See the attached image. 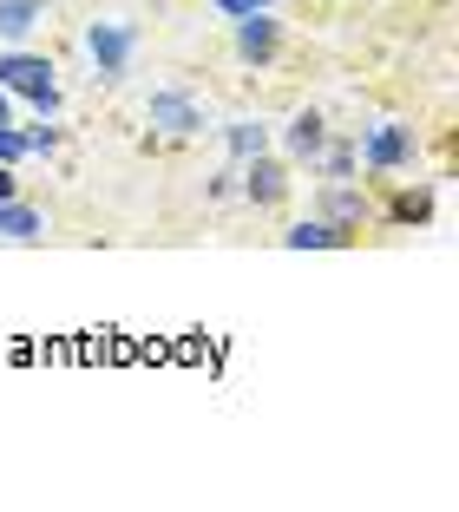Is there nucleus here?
Segmentation results:
<instances>
[{
  "mask_svg": "<svg viewBox=\"0 0 459 512\" xmlns=\"http://www.w3.org/2000/svg\"><path fill=\"white\" fill-rule=\"evenodd\" d=\"M217 7H223V14H269V7H276V0H217Z\"/></svg>",
  "mask_w": 459,
  "mask_h": 512,
  "instance_id": "4468645a",
  "label": "nucleus"
},
{
  "mask_svg": "<svg viewBox=\"0 0 459 512\" xmlns=\"http://www.w3.org/2000/svg\"><path fill=\"white\" fill-rule=\"evenodd\" d=\"M243 191H250L256 204H276V197L289 191V178H282V165H263V158H256V165H250V184H243Z\"/></svg>",
  "mask_w": 459,
  "mask_h": 512,
  "instance_id": "1a4fd4ad",
  "label": "nucleus"
},
{
  "mask_svg": "<svg viewBox=\"0 0 459 512\" xmlns=\"http://www.w3.org/2000/svg\"><path fill=\"white\" fill-rule=\"evenodd\" d=\"M33 27H40V0H0V33L7 40H20Z\"/></svg>",
  "mask_w": 459,
  "mask_h": 512,
  "instance_id": "6e6552de",
  "label": "nucleus"
},
{
  "mask_svg": "<svg viewBox=\"0 0 459 512\" xmlns=\"http://www.w3.org/2000/svg\"><path fill=\"white\" fill-rule=\"evenodd\" d=\"M40 230H46V217L33 211V204L0 197V237H7V243H27V237H40Z\"/></svg>",
  "mask_w": 459,
  "mask_h": 512,
  "instance_id": "423d86ee",
  "label": "nucleus"
},
{
  "mask_svg": "<svg viewBox=\"0 0 459 512\" xmlns=\"http://www.w3.org/2000/svg\"><path fill=\"white\" fill-rule=\"evenodd\" d=\"M263 145H269V132H263V125H250V119H237V125H230V151H237V158H263Z\"/></svg>",
  "mask_w": 459,
  "mask_h": 512,
  "instance_id": "9b49d317",
  "label": "nucleus"
},
{
  "mask_svg": "<svg viewBox=\"0 0 459 512\" xmlns=\"http://www.w3.org/2000/svg\"><path fill=\"white\" fill-rule=\"evenodd\" d=\"M0 197H14V165H0Z\"/></svg>",
  "mask_w": 459,
  "mask_h": 512,
  "instance_id": "2eb2a0df",
  "label": "nucleus"
},
{
  "mask_svg": "<svg viewBox=\"0 0 459 512\" xmlns=\"http://www.w3.org/2000/svg\"><path fill=\"white\" fill-rule=\"evenodd\" d=\"M151 125H164V132H204V112L184 99V92H151Z\"/></svg>",
  "mask_w": 459,
  "mask_h": 512,
  "instance_id": "20e7f679",
  "label": "nucleus"
},
{
  "mask_svg": "<svg viewBox=\"0 0 459 512\" xmlns=\"http://www.w3.org/2000/svg\"><path fill=\"white\" fill-rule=\"evenodd\" d=\"M237 53L263 66L269 53H276V20H269V14H243V27H237Z\"/></svg>",
  "mask_w": 459,
  "mask_h": 512,
  "instance_id": "39448f33",
  "label": "nucleus"
},
{
  "mask_svg": "<svg viewBox=\"0 0 459 512\" xmlns=\"http://www.w3.org/2000/svg\"><path fill=\"white\" fill-rule=\"evenodd\" d=\"M0 119H7V86H0Z\"/></svg>",
  "mask_w": 459,
  "mask_h": 512,
  "instance_id": "dca6fc26",
  "label": "nucleus"
},
{
  "mask_svg": "<svg viewBox=\"0 0 459 512\" xmlns=\"http://www.w3.org/2000/svg\"><path fill=\"white\" fill-rule=\"evenodd\" d=\"M0 86H7V92H27L40 112H60V86H53V66L33 60V53H7V60H0Z\"/></svg>",
  "mask_w": 459,
  "mask_h": 512,
  "instance_id": "f257e3e1",
  "label": "nucleus"
},
{
  "mask_svg": "<svg viewBox=\"0 0 459 512\" xmlns=\"http://www.w3.org/2000/svg\"><path fill=\"white\" fill-rule=\"evenodd\" d=\"M361 158H368L374 171H400V165H414V132H407V125H374L368 145H361Z\"/></svg>",
  "mask_w": 459,
  "mask_h": 512,
  "instance_id": "7ed1b4c3",
  "label": "nucleus"
},
{
  "mask_svg": "<svg viewBox=\"0 0 459 512\" xmlns=\"http://www.w3.org/2000/svg\"><path fill=\"white\" fill-rule=\"evenodd\" d=\"M282 243H289V250H341V243H348V230L328 217V224H296Z\"/></svg>",
  "mask_w": 459,
  "mask_h": 512,
  "instance_id": "0eeeda50",
  "label": "nucleus"
},
{
  "mask_svg": "<svg viewBox=\"0 0 459 512\" xmlns=\"http://www.w3.org/2000/svg\"><path fill=\"white\" fill-rule=\"evenodd\" d=\"M289 151H296V158H315V151H322V119H315V112H302V119L289 125Z\"/></svg>",
  "mask_w": 459,
  "mask_h": 512,
  "instance_id": "9d476101",
  "label": "nucleus"
},
{
  "mask_svg": "<svg viewBox=\"0 0 459 512\" xmlns=\"http://www.w3.org/2000/svg\"><path fill=\"white\" fill-rule=\"evenodd\" d=\"M86 53H92V66H99L105 79H119L125 60H132V27H119V20H99V27L86 33Z\"/></svg>",
  "mask_w": 459,
  "mask_h": 512,
  "instance_id": "f03ea898",
  "label": "nucleus"
},
{
  "mask_svg": "<svg viewBox=\"0 0 459 512\" xmlns=\"http://www.w3.org/2000/svg\"><path fill=\"white\" fill-rule=\"evenodd\" d=\"M20 158H27V132H14L0 119V165H20Z\"/></svg>",
  "mask_w": 459,
  "mask_h": 512,
  "instance_id": "ddd939ff",
  "label": "nucleus"
},
{
  "mask_svg": "<svg viewBox=\"0 0 459 512\" xmlns=\"http://www.w3.org/2000/svg\"><path fill=\"white\" fill-rule=\"evenodd\" d=\"M427 211H433V197H427V191H407V197L394 204V217H400V224H427Z\"/></svg>",
  "mask_w": 459,
  "mask_h": 512,
  "instance_id": "f8f14e48",
  "label": "nucleus"
}]
</instances>
